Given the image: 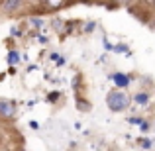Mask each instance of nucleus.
<instances>
[{"label": "nucleus", "mask_w": 155, "mask_h": 151, "mask_svg": "<svg viewBox=\"0 0 155 151\" xmlns=\"http://www.w3.org/2000/svg\"><path fill=\"white\" fill-rule=\"evenodd\" d=\"M106 104H108V108L112 110V112H122V110L128 106V96L120 90H114L106 96Z\"/></svg>", "instance_id": "f257e3e1"}, {"label": "nucleus", "mask_w": 155, "mask_h": 151, "mask_svg": "<svg viewBox=\"0 0 155 151\" xmlns=\"http://www.w3.org/2000/svg\"><path fill=\"white\" fill-rule=\"evenodd\" d=\"M0 114L2 116H12L14 114V104L8 100H0Z\"/></svg>", "instance_id": "f03ea898"}, {"label": "nucleus", "mask_w": 155, "mask_h": 151, "mask_svg": "<svg viewBox=\"0 0 155 151\" xmlns=\"http://www.w3.org/2000/svg\"><path fill=\"white\" fill-rule=\"evenodd\" d=\"M112 79H114V83H116L118 87H128V83H130V79L124 77V75H114Z\"/></svg>", "instance_id": "7ed1b4c3"}, {"label": "nucleus", "mask_w": 155, "mask_h": 151, "mask_svg": "<svg viewBox=\"0 0 155 151\" xmlns=\"http://www.w3.org/2000/svg\"><path fill=\"white\" fill-rule=\"evenodd\" d=\"M18 6H20V2H18V0H6V2L2 4V8H4V10H12V8H18Z\"/></svg>", "instance_id": "20e7f679"}, {"label": "nucleus", "mask_w": 155, "mask_h": 151, "mask_svg": "<svg viewBox=\"0 0 155 151\" xmlns=\"http://www.w3.org/2000/svg\"><path fill=\"white\" fill-rule=\"evenodd\" d=\"M136 102H140V104H145V102H147V94H137V96H136Z\"/></svg>", "instance_id": "39448f33"}, {"label": "nucleus", "mask_w": 155, "mask_h": 151, "mask_svg": "<svg viewBox=\"0 0 155 151\" xmlns=\"http://www.w3.org/2000/svg\"><path fill=\"white\" fill-rule=\"evenodd\" d=\"M18 59H20V55H18L16 51H12V53H10V57H8V61H10V63H16Z\"/></svg>", "instance_id": "423d86ee"}, {"label": "nucleus", "mask_w": 155, "mask_h": 151, "mask_svg": "<svg viewBox=\"0 0 155 151\" xmlns=\"http://www.w3.org/2000/svg\"><path fill=\"white\" fill-rule=\"evenodd\" d=\"M31 24H34L35 28H39V26H41V20H39V18H31Z\"/></svg>", "instance_id": "0eeeda50"}]
</instances>
